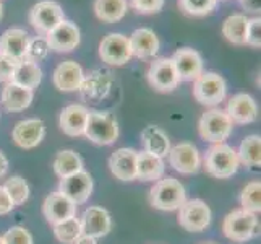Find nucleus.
Instances as JSON below:
<instances>
[{
  "mask_svg": "<svg viewBox=\"0 0 261 244\" xmlns=\"http://www.w3.org/2000/svg\"><path fill=\"white\" fill-rule=\"evenodd\" d=\"M15 209V204L10 198V195L7 194L4 186H0V215H7Z\"/></svg>",
  "mask_w": 261,
  "mask_h": 244,
  "instance_id": "obj_42",
  "label": "nucleus"
},
{
  "mask_svg": "<svg viewBox=\"0 0 261 244\" xmlns=\"http://www.w3.org/2000/svg\"><path fill=\"white\" fill-rule=\"evenodd\" d=\"M30 44V34L21 28H8L0 36V52L15 60H23Z\"/></svg>",
  "mask_w": 261,
  "mask_h": 244,
  "instance_id": "obj_23",
  "label": "nucleus"
},
{
  "mask_svg": "<svg viewBox=\"0 0 261 244\" xmlns=\"http://www.w3.org/2000/svg\"><path fill=\"white\" fill-rule=\"evenodd\" d=\"M177 69V74L180 80L184 81H195L198 77L203 74V57L201 54L192 49V48H180L174 52L170 57Z\"/></svg>",
  "mask_w": 261,
  "mask_h": 244,
  "instance_id": "obj_15",
  "label": "nucleus"
},
{
  "mask_svg": "<svg viewBox=\"0 0 261 244\" xmlns=\"http://www.w3.org/2000/svg\"><path fill=\"white\" fill-rule=\"evenodd\" d=\"M148 81L149 85L161 93H170L178 86L180 80L177 69L172 59L161 57L156 59L148 69Z\"/></svg>",
  "mask_w": 261,
  "mask_h": 244,
  "instance_id": "obj_11",
  "label": "nucleus"
},
{
  "mask_svg": "<svg viewBox=\"0 0 261 244\" xmlns=\"http://www.w3.org/2000/svg\"><path fill=\"white\" fill-rule=\"evenodd\" d=\"M34 98V92L28 88H23L16 83H8L2 90V96H0V103L8 113H21L28 109L31 101Z\"/></svg>",
  "mask_w": 261,
  "mask_h": 244,
  "instance_id": "obj_24",
  "label": "nucleus"
},
{
  "mask_svg": "<svg viewBox=\"0 0 261 244\" xmlns=\"http://www.w3.org/2000/svg\"><path fill=\"white\" fill-rule=\"evenodd\" d=\"M203 166L206 173L218 179H227L237 173L240 166L237 150L227 143H213L204 153Z\"/></svg>",
  "mask_w": 261,
  "mask_h": 244,
  "instance_id": "obj_1",
  "label": "nucleus"
},
{
  "mask_svg": "<svg viewBox=\"0 0 261 244\" xmlns=\"http://www.w3.org/2000/svg\"><path fill=\"white\" fill-rule=\"evenodd\" d=\"M166 0H130V7L141 15H154L163 10Z\"/></svg>",
  "mask_w": 261,
  "mask_h": 244,
  "instance_id": "obj_38",
  "label": "nucleus"
},
{
  "mask_svg": "<svg viewBox=\"0 0 261 244\" xmlns=\"http://www.w3.org/2000/svg\"><path fill=\"white\" fill-rule=\"evenodd\" d=\"M62 20H65L64 10L54 0H41L30 12V23L39 34L50 33Z\"/></svg>",
  "mask_w": 261,
  "mask_h": 244,
  "instance_id": "obj_10",
  "label": "nucleus"
},
{
  "mask_svg": "<svg viewBox=\"0 0 261 244\" xmlns=\"http://www.w3.org/2000/svg\"><path fill=\"white\" fill-rule=\"evenodd\" d=\"M178 225L188 233H201L211 223V209L201 198H190L178 207Z\"/></svg>",
  "mask_w": 261,
  "mask_h": 244,
  "instance_id": "obj_7",
  "label": "nucleus"
},
{
  "mask_svg": "<svg viewBox=\"0 0 261 244\" xmlns=\"http://www.w3.org/2000/svg\"><path fill=\"white\" fill-rule=\"evenodd\" d=\"M218 0H178V7L184 13L190 16H206L210 15Z\"/></svg>",
  "mask_w": 261,
  "mask_h": 244,
  "instance_id": "obj_36",
  "label": "nucleus"
},
{
  "mask_svg": "<svg viewBox=\"0 0 261 244\" xmlns=\"http://www.w3.org/2000/svg\"><path fill=\"white\" fill-rule=\"evenodd\" d=\"M83 75H85V72L82 65L76 64L75 60H65L54 70L52 81L59 92L71 93V92H78L80 85H82Z\"/></svg>",
  "mask_w": 261,
  "mask_h": 244,
  "instance_id": "obj_21",
  "label": "nucleus"
},
{
  "mask_svg": "<svg viewBox=\"0 0 261 244\" xmlns=\"http://www.w3.org/2000/svg\"><path fill=\"white\" fill-rule=\"evenodd\" d=\"M232 130L233 122L227 113L219 107H211L200 117V122H198L200 137L210 143H224V140L230 137Z\"/></svg>",
  "mask_w": 261,
  "mask_h": 244,
  "instance_id": "obj_5",
  "label": "nucleus"
},
{
  "mask_svg": "<svg viewBox=\"0 0 261 244\" xmlns=\"http://www.w3.org/2000/svg\"><path fill=\"white\" fill-rule=\"evenodd\" d=\"M42 213L46 216V220L54 227V225H59L71 218V216H76V205L60 192H54L47 195L46 201H44Z\"/></svg>",
  "mask_w": 261,
  "mask_h": 244,
  "instance_id": "obj_19",
  "label": "nucleus"
},
{
  "mask_svg": "<svg viewBox=\"0 0 261 244\" xmlns=\"http://www.w3.org/2000/svg\"><path fill=\"white\" fill-rule=\"evenodd\" d=\"M85 137L94 145H112L119 139V122L109 111H89Z\"/></svg>",
  "mask_w": 261,
  "mask_h": 244,
  "instance_id": "obj_4",
  "label": "nucleus"
},
{
  "mask_svg": "<svg viewBox=\"0 0 261 244\" xmlns=\"http://www.w3.org/2000/svg\"><path fill=\"white\" fill-rule=\"evenodd\" d=\"M114 86V77L106 69H94L83 75L78 92L86 103H99L111 95Z\"/></svg>",
  "mask_w": 261,
  "mask_h": 244,
  "instance_id": "obj_8",
  "label": "nucleus"
},
{
  "mask_svg": "<svg viewBox=\"0 0 261 244\" xmlns=\"http://www.w3.org/2000/svg\"><path fill=\"white\" fill-rule=\"evenodd\" d=\"M54 234H56L57 241L62 244H73L80 236H83L80 218L71 216V218L62 221L59 225H54Z\"/></svg>",
  "mask_w": 261,
  "mask_h": 244,
  "instance_id": "obj_33",
  "label": "nucleus"
},
{
  "mask_svg": "<svg viewBox=\"0 0 261 244\" xmlns=\"http://www.w3.org/2000/svg\"><path fill=\"white\" fill-rule=\"evenodd\" d=\"M222 233L232 242H247L258 236L259 223L256 213L247 210H232L222 221Z\"/></svg>",
  "mask_w": 261,
  "mask_h": 244,
  "instance_id": "obj_3",
  "label": "nucleus"
},
{
  "mask_svg": "<svg viewBox=\"0 0 261 244\" xmlns=\"http://www.w3.org/2000/svg\"><path fill=\"white\" fill-rule=\"evenodd\" d=\"M44 137H46V124L41 119H36V117L20 121L12 132L13 142L24 150H31L34 147H38L44 140Z\"/></svg>",
  "mask_w": 261,
  "mask_h": 244,
  "instance_id": "obj_14",
  "label": "nucleus"
},
{
  "mask_svg": "<svg viewBox=\"0 0 261 244\" xmlns=\"http://www.w3.org/2000/svg\"><path fill=\"white\" fill-rule=\"evenodd\" d=\"M2 15H4V7H2V2H0V20H2Z\"/></svg>",
  "mask_w": 261,
  "mask_h": 244,
  "instance_id": "obj_46",
  "label": "nucleus"
},
{
  "mask_svg": "<svg viewBox=\"0 0 261 244\" xmlns=\"http://www.w3.org/2000/svg\"><path fill=\"white\" fill-rule=\"evenodd\" d=\"M80 223H82L83 236H89L94 239L106 236L112 230L111 213L102 207H88L83 216L80 218Z\"/></svg>",
  "mask_w": 261,
  "mask_h": 244,
  "instance_id": "obj_17",
  "label": "nucleus"
},
{
  "mask_svg": "<svg viewBox=\"0 0 261 244\" xmlns=\"http://www.w3.org/2000/svg\"><path fill=\"white\" fill-rule=\"evenodd\" d=\"M141 145L143 151L154 155L158 158L167 157V153L170 150V140L167 137V134L158 127V125H148L141 132Z\"/></svg>",
  "mask_w": 261,
  "mask_h": 244,
  "instance_id": "obj_26",
  "label": "nucleus"
},
{
  "mask_svg": "<svg viewBox=\"0 0 261 244\" xmlns=\"http://www.w3.org/2000/svg\"><path fill=\"white\" fill-rule=\"evenodd\" d=\"M132 54L138 59H152L159 51V39L156 33L149 28H138L130 36Z\"/></svg>",
  "mask_w": 261,
  "mask_h": 244,
  "instance_id": "obj_25",
  "label": "nucleus"
},
{
  "mask_svg": "<svg viewBox=\"0 0 261 244\" xmlns=\"http://www.w3.org/2000/svg\"><path fill=\"white\" fill-rule=\"evenodd\" d=\"M73 244H97V241L94 238H89V236H80Z\"/></svg>",
  "mask_w": 261,
  "mask_h": 244,
  "instance_id": "obj_45",
  "label": "nucleus"
},
{
  "mask_svg": "<svg viewBox=\"0 0 261 244\" xmlns=\"http://www.w3.org/2000/svg\"><path fill=\"white\" fill-rule=\"evenodd\" d=\"M226 80L216 72H203L193 83V96L203 106H218L226 99Z\"/></svg>",
  "mask_w": 261,
  "mask_h": 244,
  "instance_id": "obj_6",
  "label": "nucleus"
},
{
  "mask_svg": "<svg viewBox=\"0 0 261 244\" xmlns=\"http://www.w3.org/2000/svg\"><path fill=\"white\" fill-rule=\"evenodd\" d=\"M57 192L70 198L75 205L85 204L89 198V195L93 194V179L89 176V173H86L83 169L80 173L60 179Z\"/></svg>",
  "mask_w": 261,
  "mask_h": 244,
  "instance_id": "obj_13",
  "label": "nucleus"
},
{
  "mask_svg": "<svg viewBox=\"0 0 261 244\" xmlns=\"http://www.w3.org/2000/svg\"><path fill=\"white\" fill-rule=\"evenodd\" d=\"M240 5L250 13H258L261 12V0H239Z\"/></svg>",
  "mask_w": 261,
  "mask_h": 244,
  "instance_id": "obj_43",
  "label": "nucleus"
},
{
  "mask_svg": "<svg viewBox=\"0 0 261 244\" xmlns=\"http://www.w3.org/2000/svg\"><path fill=\"white\" fill-rule=\"evenodd\" d=\"M247 23L248 18L242 13H236L227 16L222 23V34L227 41L232 44L242 46L245 44V34H247Z\"/></svg>",
  "mask_w": 261,
  "mask_h": 244,
  "instance_id": "obj_32",
  "label": "nucleus"
},
{
  "mask_svg": "<svg viewBox=\"0 0 261 244\" xmlns=\"http://www.w3.org/2000/svg\"><path fill=\"white\" fill-rule=\"evenodd\" d=\"M240 205L242 210L250 213H259L261 210V183L259 181H251L248 183L240 194Z\"/></svg>",
  "mask_w": 261,
  "mask_h": 244,
  "instance_id": "obj_34",
  "label": "nucleus"
},
{
  "mask_svg": "<svg viewBox=\"0 0 261 244\" xmlns=\"http://www.w3.org/2000/svg\"><path fill=\"white\" fill-rule=\"evenodd\" d=\"M187 201L185 187L175 178H161L149 191V204L158 210L174 212Z\"/></svg>",
  "mask_w": 261,
  "mask_h": 244,
  "instance_id": "obj_2",
  "label": "nucleus"
},
{
  "mask_svg": "<svg viewBox=\"0 0 261 244\" xmlns=\"http://www.w3.org/2000/svg\"><path fill=\"white\" fill-rule=\"evenodd\" d=\"M127 0H96L94 13L104 23H117L127 15Z\"/></svg>",
  "mask_w": 261,
  "mask_h": 244,
  "instance_id": "obj_29",
  "label": "nucleus"
},
{
  "mask_svg": "<svg viewBox=\"0 0 261 244\" xmlns=\"http://www.w3.org/2000/svg\"><path fill=\"white\" fill-rule=\"evenodd\" d=\"M10 81L12 83L23 86V88L34 90V88H38L42 81V70L38 64L23 59V60L18 62V65L13 72Z\"/></svg>",
  "mask_w": 261,
  "mask_h": 244,
  "instance_id": "obj_28",
  "label": "nucleus"
},
{
  "mask_svg": "<svg viewBox=\"0 0 261 244\" xmlns=\"http://www.w3.org/2000/svg\"><path fill=\"white\" fill-rule=\"evenodd\" d=\"M7 171H8V160H7V157L4 155V153L0 151V178L5 176Z\"/></svg>",
  "mask_w": 261,
  "mask_h": 244,
  "instance_id": "obj_44",
  "label": "nucleus"
},
{
  "mask_svg": "<svg viewBox=\"0 0 261 244\" xmlns=\"http://www.w3.org/2000/svg\"><path fill=\"white\" fill-rule=\"evenodd\" d=\"M18 62L20 60H15V59L8 57V56H5V54L0 52V81L8 83V81L12 80V75H13V72L18 65Z\"/></svg>",
  "mask_w": 261,
  "mask_h": 244,
  "instance_id": "obj_41",
  "label": "nucleus"
},
{
  "mask_svg": "<svg viewBox=\"0 0 261 244\" xmlns=\"http://www.w3.org/2000/svg\"><path fill=\"white\" fill-rule=\"evenodd\" d=\"M4 244H33L31 233L23 227H12L4 236Z\"/></svg>",
  "mask_w": 261,
  "mask_h": 244,
  "instance_id": "obj_39",
  "label": "nucleus"
},
{
  "mask_svg": "<svg viewBox=\"0 0 261 244\" xmlns=\"http://www.w3.org/2000/svg\"><path fill=\"white\" fill-rule=\"evenodd\" d=\"M226 113L233 124H253L258 119V104L251 95L237 93L229 99Z\"/></svg>",
  "mask_w": 261,
  "mask_h": 244,
  "instance_id": "obj_18",
  "label": "nucleus"
},
{
  "mask_svg": "<svg viewBox=\"0 0 261 244\" xmlns=\"http://www.w3.org/2000/svg\"><path fill=\"white\" fill-rule=\"evenodd\" d=\"M237 157L240 165L247 168H258L261 165V137L258 134H251L242 140Z\"/></svg>",
  "mask_w": 261,
  "mask_h": 244,
  "instance_id": "obj_30",
  "label": "nucleus"
},
{
  "mask_svg": "<svg viewBox=\"0 0 261 244\" xmlns=\"http://www.w3.org/2000/svg\"><path fill=\"white\" fill-rule=\"evenodd\" d=\"M203 244H216V242H203Z\"/></svg>",
  "mask_w": 261,
  "mask_h": 244,
  "instance_id": "obj_48",
  "label": "nucleus"
},
{
  "mask_svg": "<svg viewBox=\"0 0 261 244\" xmlns=\"http://www.w3.org/2000/svg\"><path fill=\"white\" fill-rule=\"evenodd\" d=\"M166 165L163 158H158L154 155H149L146 151H138L137 153V179L145 181H156L164 176Z\"/></svg>",
  "mask_w": 261,
  "mask_h": 244,
  "instance_id": "obj_27",
  "label": "nucleus"
},
{
  "mask_svg": "<svg viewBox=\"0 0 261 244\" xmlns=\"http://www.w3.org/2000/svg\"><path fill=\"white\" fill-rule=\"evenodd\" d=\"M137 150L133 148H119L109 158L111 173L120 181L137 179Z\"/></svg>",
  "mask_w": 261,
  "mask_h": 244,
  "instance_id": "obj_22",
  "label": "nucleus"
},
{
  "mask_svg": "<svg viewBox=\"0 0 261 244\" xmlns=\"http://www.w3.org/2000/svg\"><path fill=\"white\" fill-rule=\"evenodd\" d=\"M50 51L71 52L80 44V28L68 20H62L56 28L46 34Z\"/></svg>",
  "mask_w": 261,
  "mask_h": 244,
  "instance_id": "obj_16",
  "label": "nucleus"
},
{
  "mask_svg": "<svg viewBox=\"0 0 261 244\" xmlns=\"http://www.w3.org/2000/svg\"><path fill=\"white\" fill-rule=\"evenodd\" d=\"M0 244H4V239H2V236H0Z\"/></svg>",
  "mask_w": 261,
  "mask_h": 244,
  "instance_id": "obj_47",
  "label": "nucleus"
},
{
  "mask_svg": "<svg viewBox=\"0 0 261 244\" xmlns=\"http://www.w3.org/2000/svg\"><path fill=\"white\" fill-rule=\"evenodd\" d=\"M88 107L83 104H70L64 107L59 117V127L68 137H80L85 135L88 122Z\"/></svg>",
  "mask_w": 261,
  "mask_h": 244,
  "instance_id": "obj_20",
  "label": "nucleus"
},
{
  "mask_svg": "<svg viewBox=\"0 0 261 244\" xmlns=\"http://www.w3.org/2000/svg\"><path fill=\"white\" fill-rule=\"evenodd\" d=\"M52 166H54V173L60 179H64V178H68L71 174L83 171V160L73 150H62L57 153Z\"/></svg>",
  "mask_w": 261,
  "mask_h": 244,
  "instance_id": "obj_31",
  "label": "nucleus"
},
{
  "mask_svg": "<svg viewBox=\"0 0 261 244\" xmlns=\"http://www.w3.org/2000/svg\"><path fill=\"white\" fill-rule=\"evenodd\" d=\"M99 57L112 67H122L128 64L133 57L128 36H123L120 33L107 34L99 44Z\"/></svg>",
  "mask_w": 261,
  "mask_h": 244,
  "instance_id": "obj_9",
  "label": "nucleus"
},
{
  "mask_svg": "<svg viewBox=\"0 0 261 244\" xmlns=\"http://www.w3.org/2000/svg\"><path fill=\"white\" fill-rule=\"evenodd\" d=\"M4 189L7 191V194L10 195L15 207L23 205L30 197V186L21 176H12L10 179H7Z\"/></svg>",
  "mask_w": 261,
  "mask_h": 244,
  "instance_id": "obj_35",
  "label": "nucleus"
},
{
  "mask_svg": "<svg viewBox=\"0 0 261 244\" xmlns=\"http://www.w3.org/2000/svg\"><path fill=\"white\" fill-rule=\"evenodd\" d=\"M169 165L180 174H195L201 166V157L198 148L190 142H182L170 147Z\"/></svg>",
  "mask_w": 261,
  "mask_h": 244,
  "instance_id": "obj_12",
  "label": "nucleus"
},
{
  "mask_svg": "<svg viewBox=\"0 0 261 244\" xmlns=\"http://www.w3.org/2000/svg\"><path fill=\"white\" fill-rule=\"evenodd\" d=\"M49 52H50V48H49L46 36H36V38L30 39L28 49H26V54H24V60L38 64V62L44 60L49 56Z\"/></svg>",
  "mask_w": 261,
  "mask_h": 244,
  "instance_id": "obj_37",
  "label": "nucleus"
},
{
  "mask_svg": "<svg viewBox=\"0 0 261 244\" xmlns=\"http://www.w3.org/2000/svg\"><path fill=\"white\" fill-rule=\"evenodd\" d=\"M245 44H248V46H253V48L261 46V20H259V16L248 18Z\"/></svg>",
  "mask_w": 261,
  "mask_h": 244,
  "instance_id": "obj_40",
  "label": "nucleus"
}]
</instances>
